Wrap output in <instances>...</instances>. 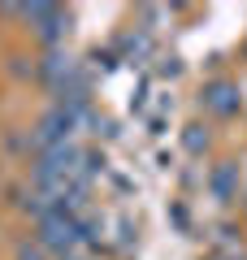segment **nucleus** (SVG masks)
<instances>
[{"label": "nucleus", "mask_w": 247, "mask_h": 260, "mask_svg": "<svg viewBox=\"0 0 247 260\" xmlns=\"http://www.w3.org/2000/svg\"><path fill=\"white\" fill-rule=\"evenodd\" d=\"M39 243H44L48 251L70 256V251L82 243V221L74 213H65V208H56V213H48L44 221H39Z\"/></svg>", "instance_id": "obj_1"}, {"label": "nucleus", "mask_w": 247, "mask_h": 260, "mask_svg": "<svg viewBox=\"0 0 247 260\" xmlns=\"http://www.w3.org/2000/svg\"><path fill=\"white\" fill-rule=\"evenodd\" d=\"M204 100H208L212 113H234V109H238V95H234V87H230V83L208 87V95H204Z\"/></svg>", "instance_id": "obj_2"}, {"label": "nucleus", "mask_w": 247, "mask_h": 260, "mask_svg": "<svg viewBox=\"0 0 247 260\" xmlns=\"http://www.w3.org/2000/svg\"><path fill=\"white\" fill-rule=\"evenodd\" d=\"M44 243H35V247H30V243H26V247H22V260H44Z\"/></svg>", "instance_id": "obj_3"}, {"label": "nucleus", "mask_w": 247, "mask_h": 260, "mask_svg": "<svg viewBox=\"0 0 247 260\" xmlns=\"http://www.w3.org/2000/svg\"><path fill=\"white\" fill-rule=\"evenodd\" d=\"M200 143H208V135H200V130H191V135H187V148H200Z\"/></svg>", "instance_id": "obj_4"}]
</instances>
